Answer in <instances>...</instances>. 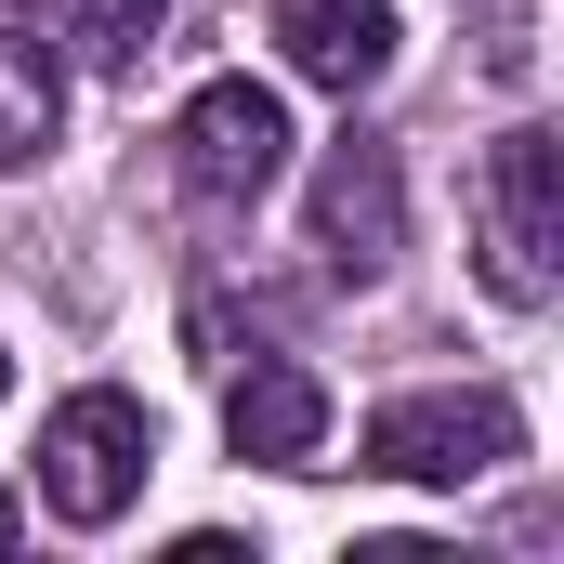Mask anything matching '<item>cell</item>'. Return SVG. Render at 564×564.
<instances>
[{
    "label": "cell",
    "instance_id": "ba28073f",
    "mask_svg": "<svg viewBox=\"0 0 564 564\" xmlns=\"http://www.w3.org/2000/svg\"><path fill=\"white\" fill-rule=\"evenodd\" d=\"M53 144V53L26 40V13H0V171H26Z\"/></svg>",
    "mask_w": 564,
    "mask_h": 564
},
{
    "label": "cell",
    "instance_id": "9c48e42d",
    "mask_svg": "<svg viewBox=\"0 0 564 564\" xmlns=\"http://www.w3.org/2000/svg\"><path fill=\"white\" fill-rule=\"evenodd\" d=\"M158 13H171V0H53V40H66L79 66L132 79L144 53H158Z\"/></svg>",
    "mask_w": 564,
    "mask_h": 564
},
{
    "label": "cell",
    "instance_id": "7c38bea8",
    "mask_svg": "<svg viewBox=\"0 0 564 564\" xmlns=\"http://www.w3.org/2000/svg\"><path fill=\"white\" fill-rule=\"evenodd\" d=\"M0 13H26V0H0Z\"/></svg>",
    "mask_w": 564,
    "mask_h": 564
},
{
    "label": "cell",
    "instance_id": "7a4b0ae2",
    "mask_svg": "<svg viewBox=\"0 0 564 564\" xmlns=\"http://www.w3.org/2000/svg\"><path fill=\"white\" fill-rule=\"evenodd\" d=\"M473 210H486V289H499L512 315H539L552 276H564V144L552 132H499Z\"/></svg>",
    "mask_w": 564,
    "mask_h": 564
},
{
    "label": "cell",
    "instance_id": "5b68a950",
    "mask_svg": "<svg viewBox=\"0 0 564 564\" xmlns=\"http://www.w3.org/2000/svg\"><path fill=\"white\" fill-rule=\"evenodd\" d=\"M315 250H328V276H381L394 250H408V171H394V144H328V171H315Z\"/></svg>",
    "mask_w": 564,
    "mask_h": 564
},
{
    "label": "cell",
    "instance_id": "52a82bcc",
    "mask_svg": "<svg viewBox=\"0 0 564 564\" xmlns=\"http://www.w3.org/2000/svg\"><path fill=\"white\" fill-rule=\"evenodd\" d=\"M224 446H237V459H276V473H302V459L328 446V394H315V368L263 355V368L224 394Z\"/></svg>",
    "mask_w": 564,
    "mask_h": 564
},
{
    "label": "cell",
    "instance_id": "8992f818",
    "mask_svg": "<svg viewBox=\"0 0 564 564\" xmlns=\"http://www.w3.org/2000/svg\"><path fill=\"white\" fill-rule=\"evenodd\" d=\"M276 53L315 93H368L394 66V0H276Z\"/></svg>",
    "mask_w": 564,
    "mask_h": 564
},
{
    "label": "cell",
    "instance_id": "6da1fadb",
    "mask_svg": "<svg viewBox=\"0 0 564 564\" xmlns=\"http://www.w3.org/2000/svg\"><path fill=\"white\" fill-rule=\"evenodd\" d=\"M144 473H158V421L132 394H106V381L40 421V512L53 525H119L144 499Z\"/></svg>",
    "mask_w": 564,
    "mask_h": 564
},
{
    "label": "cell",
    "instance_id": "277c9868",
    "mask_svg": "<svg viewBox=\"0 0 564 564\" xmlns=\"http://www.w3.org/2000/svg\"><path fill=\"white\" fill-rule=\"evenodd\" d=\"M171 158H184V184H197V197L250 210V197L289 171V106L263 93V79H210V93L171 119Z\"/></svg>",
    "mask_w": 564,
    "mask_h": 564
},
{
    "label": "cell",
    "instance_id": "8fae6325",
    "mask_svg": "<svg viewBox=\"0 0 564 564\" xmlns=\"http://www.w3.org/2000/svg\"><path fill=\"white\" fill-rule=\"evenodd\" d=\"M0 539H13V512H0Z\"/></svg>",
    "mask_w": 564,
    "mask_h": 564
},
{
    "label": "cell",
    "instance_id": "3957f363",
    "mask_svg": "<svg viewBox=\"0 0 564 564\" xmlns=\"http://www.w3.org/2000/svg\"><path fill=\"white\" fill-rule=\"evenodd\" d=\"M368 473H394V486H473V473H499V459H525V408L512 394H394V408H368Z\"/></svg>",
    "mask_w": 564,
    "mask_h": 564
},
{
    "label": "cell",
    "instance_id": "30bf717a",
    "mask_svg": "<svg viewBox=\"0 0 564 564\" xmlns=\"http://www.w3.org/2000/svg\"><path fill=\"white\" fill-rule=\"evenodd\" d=\"M0 394H13V355H0Z\"/></svg>",
    "mask_w": 564,
    "mask_h": 564
}]
</instances>
